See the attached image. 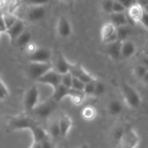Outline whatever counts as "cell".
<instances>
[{
    "instance_id": "1",
    "label": "cell",
    "mask_w": 148,
    "mask_h": 148,
    "mask_svg": "<svg viewBox=\"0 0 148 148\" xmlns=\"http://www.w3.org/2000/svg\"><path fill=\"white\" fill-rule=\"evenodd\" d=\"M122 97L125 104L129 108L136 109L142 104V98L136 89L127 82L123 81L120 85Z\"/></svg>"
},
{
    "instance_id": "2",
    "label": "cell",
    "mask_w": 148,
    "mask_h": 148,
    "mask_svg": "<svg viewBox=\"0 0 148 148\" xmlns=\"http://www.w3.org/2000/svg\"><path fill=\"white\" fill-rule=\"evenodd\" d=\"M38 123L30 115L27 114L16 115L10 117L9 119L7 127L10 131H17V130H28L34 127Z\"/></svg>"
},
{
    "instance_id": "3",
    "label": "cell",
    "mask_w": 148,
    "mask_h": 148,
    "mask_svg": "<svg viewBox=\"0 0 148 148\" xmlns=\"http://www.w3.org/2000/svg\"><path fill=\"white\" fill-rule=\"evenodd\" d=\"M40 91L36 85H33L26 90L23 97V108L25 113L30 115L33 110L39 103Z\"/></svg>"
},
{
    "instance_id": "4",
    "label": "cell",
    "mask_w": 148,
    "mask_h": 148,
    "mask_svg": "<svg viewBox=\"0 0 148 148\" xmlns=\"http://www.w3.org/2000/svg\"><path fill=\"white\" fill-rule=\"evenodd\" d=\"M53 69L52 63H36L28 62L25 67L26 75L30 79L37 81L48 71Z\"/></svg>"
},
{
    "instance_id": "5",
    "label": "cell",
    "mask_w": 148,
    "mask_h": 148,
    "mask_svg": "<svg viewBox=\"0 0 148 148\" xmlns=\"http://www.w3.org/2000/svg\"><path fill=\"white\" fill-rule=\"evenodd\" d=\"M140 143V137L131 127L125 129L124 133L118 143V148H137Z\"/></svg>"
},
{
    "instance_id": "6",
    "label": "cell",
    "mask_w": 148,
    "mask_h": 148,
    "mask_svg": "<svg viewBox=\"0 0 148 148\" xmlns=\"http://www.w3.org/2000/svg\"><path fill=\"white\" fill-rule=\"evenodd\" d=\"M57 104V103L49 98L44 102L39 103L30 115H33V116L40 119H46L53 114L55 110L56 109Z\"/></svg>"
},
{
    "instance_id": "7",
    "label": "cell",
    "mask_w": 148,
    "mask_h": 148,
    "mask_svg": "<svg viewBox=\"0 0 148 148\" xmlns=\"http://www.w3.org/2000/svg\"><path fill=\"white\" fill-rule=\"evenodd\" d=\"M100 38H101L102 42L104 45L118 40L117 27L114 25L112 24L110 22L105 23L101 27Z\"/></svg>"
},
{
    "instance_id": "8",
    "label": "cell",
    "mask_w": 148,
    "mask_h": 148,
    "mask_svg": "<svg viewBox=\"0 0 148 148\" xmlns=\"http://www.w3.org/2000/svg\"><path fill=\"white\" fill-rule=\"evenodd\" d=\"M69 73H71L73 77L80 79V80L82 81L85 84L88 83V82L96 79L95 77H94L89 72H87L83 67L82 65L79 63H71Z\"/></svg>"
},
{
    "instance_id": "9",
    "label": "cell",
    "mask_w": 148,
    "mask_h": 148,
    "mask_svg": "<svg viewBox=\"0 0 148 148\" xmlns=\"http://www.w3.org/2000/svg\"><path fill=\"white\" fill-rule=\"evenodd\" d=\"M52 52L45 48H38L33 53L28 55V62L36 63H51Z\"/></svg>"
},
{
    "instance_id": "10",
    "label": "cell",
    "mask_w": 148,
    "mask_h": 148,
    "mask_svg": "<svg viewBox=\"0 0 148 148\" xmlns=\"http://www.w3.org/2000/svg\"><path fill=\"white\" fill-rule=\"evenodd\" d=\"M61 76L62 75H59L52 69L41 77L36 82L44 85H49L54 90L61 84Z\"/></svg>"
},
{
    "instance_id": "11",
    "label": "cell",
    "mask_w": 148,
    "mask_h": 148,
    "mask_svg": "<svg viewBox=\"0 0 148 148\" xmlns=\"http://www.w3.org/2000/svg\"><path fill=\"white\" fill-rule=\"evenodd\" d=\"M73 29L70 20L65 16H60L57 23V33L59 37L67 38L72 34Z\"/></svg>"
},
{
    "instance_id": "12",
    "label": "cell",
    "mask_w": 148,
    "mask_h": 148,
    "mask_svg": "<svg viewBox=\"0 0 148 148\" xmlns=\"http://www.w3.org/2000/svg\"><path fill=\"white\" fill-rule=\"evenodd\" d=\"M25 30V23L23 20H18L9 28L7 29L5 34L9 36L10 41L12 45L15 44V42L17 40V38L23 33Z\"/></svg>"
},
{
    "instance_id": "13",
    "label": "cell",
    "mask_w": 148,
    "mask_h": 148,
    "mask_svg": "<svg viewBox=\"0 0 148 148\" xmlns=\"http://www.w3.org/2000/svg\"><path fill=\"white\" fill-rule=\"evenodd\" d=\"M71 65V62L60 52L57 54L55 63H52L53 69L59 75H64L69 72Z\"/></svg>"
},
{
    "instance_id": "14",
    "label": "cell",
    "mask_w": 148,
    "mask_h": 148,
    "mask_svg": "<svg viewBox=\"0 0 148 148\" xmlns=\"http://www.w3.org/2000/svg\"><path fill=\"white\" fill-rule=\"evenodd\" d=\"M46 9L44 6H35L30 7L26 13V17L31 23L39 22L43 20L46 16Z\"/></svg>"
},
{
    "instance_id": "15",
    "label": "cell",
    "mask_w": 148,
    "mask_h": 148,
    "mask_svg": "<svg viewBox=\"0 0 148 148\" xmlns=\"http://www.w3.org/2000/svg\"><path fill=\"white\" fill-rule=\"evenodd\" d=\"M144 12V8L141 7L139 4L135 2L130 7L127 9L126 14L129 18V24L132 23H139L141 17Z\"/></svg>"
},
{
    "instance_id": "16",
    "label": "cell",
    "mask_w": 148,
    "mask_h": 148,
    "mask_svg": "<svg viewBox=\"0 0 148 148\" xmlns=\"http://www.w3.org/2000/svg\"><path fill=\"white\" fill-rule=\"evenodd\" d=\"M121 44L122 41L117 40L105 45V51L109 57L115 61L121 59Z\"/></svg>"
},
{
    "instance_id": "17",
    "label": "cell",
    "mask_w": 148,
    "mask_h": 148,
    "mask_svg": "<svg viewBox=\"0 0 148 148\" xmlns=\"http://www.w3.org/2000/svg\"><path fill=\"white\" fill-rule=\"evenodd\" d=\"M58 121L60 130V137H65L70 132L73 124L72 118L68 114H63L58 119Z\"/></svg>"
},
{
    "instance_id": "18",
    "label": "cell",
    "mask_w": 148,
    "mask_h": 148,
    "mask_svg": "<svg viewBox=\"0 0 148 148\" xmlns=\"http://www.w3.org/2000/svg\"><path fill=\"white\" fill-rule=\"evenodd\" d=\"M30 132L33 138V143H41L46 139L50 138L48 132L39 124L32 127Z\"/></svg>"
},
{
    "instance_id": "19",
    "label": "cell",
    "mask_w": 148,
    "mask_h": 148,
    "mask_svg": "<svg viewBox=\"0 0 148 148\" xmlns=\"http://www.w3.org/2000/svg\"><path fill=\"white\" fill-rule=\"evenodd\" d=\"M136 52V46L133 41L126 40L122 41L121 44V59H129L133 56Z\"/></svg>"
},
{
    "instance_id": "20",
    "label": "cell",
    "mask_w": 148,
    "mask_h": 148,
    "mask_svg": "<svg viewBox=\"0 0 148 148\" xmlns=\"http://www.w3.org/2000/svg\"><path fill=\"white\" fill-rule=\"evenodd\" d=\"M109 15H110V21L109 22L114 25L116 27L130 25L126 12L111 13Z\"/></svg>"
},
{
    "instance_id": "21",
    "label": "cell",
    "mask_w": 148,
    "mask_h": 148,
    "mask_svg": "<svg viewBox=\"0 0 148 148\" xmlns=\"http://www.w3.org/2000/svg\"><path fill=\"white\" fill-rule=\"evenodd\" d=\"M70 90H71V88H66V87L60 84L59 86H57L53 90V93H52L50 98L58 103L65 98L69 96Z\"/></svg>"
},
{
    "instance_id": "22",
    "label": "cell",
    "mask_w": 148,
    "mask_h": 148,
    "mask_svg": "<svg viewBox=\"0 0 148 148\" xmlns=\"http://www.w3.org/2000/svg\"><path fill=\"white\" fill-rule=\"evenodd\" d=\"M123 104L118 100H112L107 104V113L113 116L120 115L123 111Z\"/></svg>"
},
{
    "instance_id": "23",
    "label": "cell",
    "mask_w": 148,
    "mask_h": 148,
    "mask_svg": "<svg viewBox=\"0 0 148 148\" xmlns=\"http://www.w3.org/2000/svg\"><path fill=\"white\" fill-rule=\"evenodd\" d=\"M133 28H132L130 25L117 27L118 39L120 41L129 40V38L133 35Z\"/></svg>"
},
{
    "instance_id": "24",
    "label": "cell",
    "mask_w": 148,
    "mask_h": 148,
    "mask_svg": "<svg viewBox=\"0 0 148 148\" xmlns=\"http://www.w3.org/2000/svg\"><path fill=\"white\" fill-rule=\"evenodd\" d=\"M31 33L28 30H25L21 35L17 38L15 42V44L20 49H25L28 44L31 42Z\"/></svg>"
},
{
    "instance_id": "25",
    "label": "cell",
    "mask_w": 148,
    "mask_h": 148,
    "mask_svg": "<svg viewBox=\"0 0 148 148\" xmlns=\"http://www.w3.org/2000/svg\"><path fill=\"white\" fill-rule=\"evenodd\" d=\"M86 95L83 91H78L75 90L71 88L70 90V94L68 98H70L71 102L74 104V105L79 106L84 101L86 98Z\"/></svg>"
},
{
    "instance_id": "26",
    "label": "cell",
    "mask_w": 148,
    "mask_h": 148,
    "mask_svg": "<svg viewBox=\"0 0 148 148\" xmlns=\"http://www.w3.org/2000/svg\"><path fill=\"white\" fill-rule=\"evenodd\" d=\"M81 116L86 121H92L96 118L97 111L92 106H86L81 111Z\"/></svg>"
},
{
    "instance_id": "27",
    "label": "cell",
    "mask_w": 148,
    "mask_h": 148,
    "mask_svg": "<svg viewBox=\"0 0 148 148\" xmlns=\"http://www.w3.org/2000/svg\"><path fill=\"white\" fill-rule=\"evenodd\" d=\"M47 132L49 137L52 138L57 139L60 137V130H59L58 119L52 120V121H50L49 124V130Z\"/></svg>"
},
{
    "instance_id": "28",
    "label": "cell",
    "mask_w": 148,
    "mask_h": 148,
    "mask_svg": "<svg viewBox=\"0 0 148 148\" xmlns=\"http://www.w3.org/2000/svg\"><path fill=\"white\" fill-rule=\"evenodd\" d=\"M147 70L148 69H147L145 66L137 63L133 68V75L137 79L142 80Z\"/></svg>"
},
{
    "instance_id": "29",
    "label": "cell",
    "mask_w": 148,
    "mask_h": 148,
    "mask_svg": "<svg viewBox=\"0 0 148 148\" xmlns=\"http://www.w3.org/2000/svg\"><path fill=\"white\" fill-rule=\"evenodd\" d=\"M125 129L126 127H123V126H118L113 130V132H112V137H113V140L117 143V145L124 133Z\"/></svg>"
},
{
    "instance_id": "30",
    "label": "cell",
    "mask_w": 148,
    "mask_h": 148,
    "mask_svg": "<svg viewBox=\"0 0 148 148\" xmlns=\"http://www.w3.org/2000/svg\"><path fill=\"white\" fill-rule=\"evenodd\" d=\"M97 79H94V80L91 81V82H88V83L85 84V87L84 89V92L86 96H91L93 97L94 92V89H95L96 82H97Z\"/></svg>"
},
{
    "instance_id": "31",
    "label": "cell",
    "mask_w": 148,
    "mask_h": 148,
    "mask_svg": "<svg viewBox=\"0 0 148 148\" xmlns=\"http://www.w3.org/2000/svg\"><path fill=\"white\" fill-rule=\"evenodd\" d=\"M105 90L106 88L104 84L102 82L97 79V82H96L95 89H94V95H93V97H97L98 98V97L102 96L104 93V92H105Z\"/></svg>"
},
{
    "instance_id": "32",
    "label": "cell",
    "mask_w": 148,
    "mask_h": 148,
    "mask_svg": "<svg viewBox=\"0 0 148 148\" xmlns=\"http://www.w3.org/2000/svg\"><path fill=\"white\" fill-rule=\"evenodd\" d=\"M73 77L69 72L62 75V76H61V85H64L66 88H71L73 83Z\"/></svg>"
},
{
    "instance_id": "33",
    "label": "cell",
    "mask_w": 148,
    "mask_h": 148,
    "mask_svg": "<svg viewBox=\"0 0 148 148\" xmlns=\"http://www.w3.org/2000/svg\"><path fill=\"white\" fill-rule=\"evenodd\" d=\"M114 0H102L101 7L103 11L107 14H111L113 12V7Z\"/></svg>"
},
{
    "instance_id": "34",
    "label": "cell",
    "mask_w": 148,
    "mask_h": 148,
    "mask_svg": "<svg viewBox=\"0 0 148 148\" xmlns=\"http://www.w3.org/2000/svg\"><path fill=\"white\" fill-rule=\"evenodd\" d=\"M4 15V23H5L6 27L9 28L10 27H11L17 20L18 18L16 17L15 16L13 15L12 14H10V13H7V14H3Z\"/></svg>"
},
{
    "instance_id": "35",
    "label": "cell",
    "mask_w": 148,
    "mask_h": 148,
    "mask_svg": "<svg viewBox=\"0 0 148 148\" xmlns=\"http://www.w3.org/2000/svg\"><path fill=\"white\" fill-rule=\"evenodd\" d=\"M9 90L5 84L2 81L1 78H0V100L6 99L9 96Z\"/></svg>"
},
{
    "instance_id": "36",
    "label": "cell",
    "mask_w": 148,
    "mask_h": 148,
    "mask_svg": "<svg viewBox=\"0 0 148 148\" xmlns=\"http://www.w3.org/2000/svg\"><path fill=\"white\" fill-rule=\"evenodd\" d=\"M84 87H85V83L81 81L80 79H77V78L73 77V83L72 86H71V88L73 90H75L78 91H83L84 92Z\"/></svg>"
},
{
    "instance_id": "37",
    "label": "cell",
    "mask_w": 148,
    "mask_h": 148,
    "mask_svg": "<svg viewBox=\"0 0 148 148\" xmlns=\"http://www.w3.org/2000/svg\"><path fill=\"white\" fill-rule=\"evenodd\" d=\"M127 9L124 7L122 4H120L118 1L114 0L113 7V12L112 13H123L126 12Z\"/></svg>"
},
{
    "instance_id": "38",
    "label": "cell",
    "mask_w": 148,
    "mask_h": 148,
    "mask_svg": "<svg viewBox=\"0 0 148 148\" xmlns=\"http://www.w3.org/2000/svg\"><path fill=\"white\" fill-rule=\"evenodd\" d=\"M49 0H25V2L29 7H35V6H45Z\"/></svg>"
},
{
    "instance_id": "39",
    "label": "cell",
    "mask_w": 148,
    "mask_h": 148,
    "mask_svg": "<svg viewBox=\"0 0 148 148\" xmlns=\"http://www.w3.org/2000/svg\"><path fill=\"white\" fill-rule=\"evenodd\" d=\"M139 23H140L142 27L148 31V14L145 10H144L143 14H142Z\"/></svg>"
},
{
    "instance_id": "40",
    "label": "cell",
    "mask_w": 148,
    "mask_h": 148,
    "mask_svg": "<svg viewBox=\"0 0 148 148\" xmlns=\"http://www.w3.org/2000/svg\"><path fill=\"white\" fill-rule=\"evenodd\" d=\"M138 64H142V66H145L147 69H148V56L142 53V55L138 58Z\"/></svg>"
},
{
    "instance_id": "41",
    "label": "cell",
    "mask_w": 148,
    "mask_h": 148,
    "mask_svg": "<svg viewBox=\"0 0 148 148\" xmlns=\"http://www.w3.org/2000/svg\"><path fill=\"white\" fill-rule=\"evenodd\" d=\"M37 49L38 47L36 46V45L34 43H32V42H30V43H29V44H28L27 46L25 48V49L27 51L28 54H30V53H33V52H34Z\"/></svg>"
},
{
    "instance_id": "42",
    "label": "cell",
    "mask_w": 148,
    "mask_h": 148,
    "mask_svg": "<svg viewBox=\"0 0 148 148\" xmlns=\"http://www.w3.org/2000/svg\"><path fill=\"white\" fill-rule=\"evenodd\" d=\"M6 30H7V27H6L5 23H4V15L0 12V32L1 33H5Z\"/></svg>"
},
{
    "instance_id": "43",
    "label": "cell",
    "mask_w": 148,
    "mask_h": 148,
    "mask_svg": "<svg viewBox=\"0 0 148 148\" xmlns=\"http://www.w3.org/2000/svg\"><path fill=\"white\" fill-rule=\"evenodd\" d=\"M115 1H118L120 4H123L126 9L130 7L132 4L136 2V0H115Z\"/></svg>"
},
{
    "instance_id": "44",
    "label": "cell",
    "mask_w": 148,
    "mask_h": 148,
    "mask_svg": "<svg viewBox=\"0 0 148 148\" xmlns=\"http://www.w3.org/2000/svg\"><path fill=\"white\" fill-rule=\"evenodd\" d=\"M41 145V148H53V145H52V143L51 142L50 138L46 139L45 140H44L43 142L40 143Z\"/></svg>"
},
{
    "instance_id": "45",
    "label": "cell",
    "mask_w": 148,
    "mask_h": 148,
    "mask_svg": "<svg viewBox=\"0 0 148 148\" xmlns=\"http://www.w3.org/2000/svg\"><path fill=\"white\" fill-rule=\"evenodd\" d=\"M136 2L139 4L141 7L145 8L148 4V0H136Z\"/></svg>"
},
{
    "instance_id": "46",
    "label": "cell",
    "mask_w": 148,
    "mask_h": 148,
    "mask_svg": "<svg viewBox=\"0 0 148 148\" xmlns=\"http://www.w3.org/2000/svg\"><path fill=\"white\" fill-rule=\"evenodd\" d=\"M142 53L148 56V39L147 40L146 43H145V47H144V49H143V53Z\"/></svg>"
},
{
    "instance_id": "47",
    "label": "cell",
    "mask_w": 148,
    "mask_h": 148,
    "mask_svg": "<svg viewBox=\"0 0 148 148\" xmlns=\"http://www.w3.org/2000/svg\"><path fill=\"white\" fill-rule=\"evenodd\" d=\"M142 82H143V83L145 84V85H147L148 86V70L147 72V73L145 74V77H144V78L142 79Z\"/></svg>"
},
{
    "instance_id": "48",
    "label": "cell",
    "mask_w": 148,
    "mask_h": 148,
    "mask_svg": "<svg viewBox=\"0 0 148 148\" xmlns=\"http://www.w3.org/2000/svg\"><path fill=\"white\" fill-rule=\"evenodd\" d=\"M30 148H41L40 143H32Z\"/></svg>"
},
{
    "instance_id": "49",
    "label": "cell",
    "mask_w": 148,
    "mask_h": 148,
    "mask_svg": "<svg viewBox=\"0 0 148 148\" xmlns=\"http://www.w3.org/2000/svg\"><path fill=\"white\" fill-rule=\"evenodd\" d=\"M77 148H89V146L88 145L84 144V145H82L79 146V147H78Z\"/></svg>"
},
{
    "instance_id": "50",
    "label": "cell",
    "mask_w": 148,
    "mask_h": 148,
    "mask_svg": "<svg viewBox=\"0 0 148 148\" xmlns=\"http://www.w3.org/2000/svg\"><path fill=\"white\" fill-rule=\"evenodd\" d=\"M62 1H65V2H66V3H71V2H72L73 0H62Z\"/></svg>"
},
{
    "instance_id": "51",
    "label": "cell",
    "mask_w": 148,
    "mask_h": 148,
    "mask_svg": "<svg viewBox=\"0 0 148 148\" xmlns=\"http://www.w3.org/2000/svg\"><path fill=\"white\" fill-rule=\"evenodd\" d=\"M1 68L0 67V78H1Z\"/></svg>"
},
{
    "instance_id": "52",
    "label": "cell",
    "mask_w": 148,
    "mask_h": 148,
    "mask_svg": "<svg viewBox=\"0 0 148 148\" xmlns=\"http://www.w3.org/2000/svg\"><path fill=\"white\" fill-rule=\"evenodd\" d=\"M0 119H1V114H0Z\"/></svg>"
},
{
    "instance_id": "53",
    "label": "cell",
    "mask_w": 148,
    "mask_h": 148,
    "mask_svg": "<svg viewBox=\"0 0 148 148\" xmlns=\"http://www.w3.org/2000/svg\"><path fill=\"white\" fill-rule=\"evenodd\" d=\"M0 34H1V32H0Z\"/></svg>"
}]
</instances>
